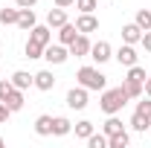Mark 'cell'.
<instances>
[{"mask_svg": "<svg viewBox=\"0 0 151 148\" xmlns=\"http://www.w3.org/2000/svg\"><path fill=\"white\" fill-rule=\"evenodd\" d=\"M119 131H125V125H122V119H116V113H111L108 122H105V134L113 137V134H119Z\"/></svg>", "mask_w": 151, "mask_h": 148, "instance_id": "obj_20", "label": "cell"}, {"mask_svg": "<svg viewBox=\"0 0 151 148\" xmlns=\"http://www.w3.org/2000/svg\"><path fill=\"white\" fill-rule=\"evenodd\" d=\"M9 93H12V81L9 78H0V102H6Z\"/></svg>", "mask_w": 151, "mask_h": 148, "instance_id": "obj_31", "label": "cell"}, {"mask_svg": "<svg viewBox=\"0 0 151 148\" xmlns=\"http://www.w3.org/2000/svg\"><path fill=\"white\" fill-rule=\"evenodd\" d=\"M131 128H134V131H148V128H151V119L139 116V113H134V116H131Z\"/></svg>", "mask_w": 151, "mask_h": 148, "instance_id": "obj_27", "label": "cell"}, {"mask_svg": "<svg viewBox=\"0 0 151 148\" xmlns=\"http://www.w3.org/2000/svg\"><path fill=\"white\" fill-rule=\"evenodd\" d=\"M90 134H93V122H87V119L76 122V137H78V139H87Z\"/></svg>", "mask_w": 151, "mask_h": 148, "instance_id": "obj_25", "label": "cell"}, {"mask_svg": "<svg viewBox=\"0 0 151 148\" xmlns=\"http://www.w3.org/2000/svg\"><path fill=\"white\" fill-rule=\"evenodd\" d=\"M35 87L38 90H52V87H55V75L50 73V70H41V73H35Z\"/></svg>", "mask_w": 151, "mask_h": 148, "instance_id": "obj_13", "label": "cell"}, {"mask_svg": "<svg viewBox=\"0 0 151 148\" xmlns=\"http://www.w3.org/2000/svg\"><path fill=\"white\" fill-rule=\"evenodd\" d=\"M9 116H12V108H9L6 102H0V125H3V122H9Z\"/></svg>", "mask_w": 151, "mask_h": 148, "instance_id": "obj_32", "label": "cell"}, {"mask_svg": "<svg viewBox=\"0 0 151 148\" xmlns=\"http://www.w3.org/2000/svg\"><path fill=\"white\" fill-rule=\"evenodd\" d=\"M87 145L90 148H108V134H90V137H87Z\"/></svg>", "mask_w": 151, "mask_h": 148, "instance_id": "obj_26", "label": "cell"}, {"mask_svg": "<svg viewBox=\"0 0 151 148\" xmlns=\"http://www.w3.org/2000/svg\"><path fill=\"white\" fill-rule=\"evenodd\" d=\"M142 90H145V93L151 96V78H145V87H142Z\"/></svg>", "mask_w": 151, "mask_h": 148, "instance_id": "obj_36", "label": "cell"}, {"mask_svg": "<svg viewBox=\"0 0 151 148\" xmlns=\"http://www.w3.org/2000/svg\"><path fill=\"white\" fill-rule=\"evenodd\" d=\"M76 78H78V84L87 87V90H105V87H108V75H102L96 67H81V70L76 73Z\"/></svg>", "mask_w": 151, "mask_h": 148, "instance_id": "obj_2", "label": "cell"}, {"mask_svg": "<svg viewBox=\"0 0 151 148\" xmlns=\"http://www.w3.org/2000/svg\"><path fill=\"white\" fill-rule=\"evenodd\" d=\"M134 113H139V116L151 119V96H148V99H142V102H137V111H134Z\"/></svg>", "mask_w": 151, "mask_h": 148, "instance_id": "obj_28", "label": "cell"}, {"mask_svg": "<svg viewBox=\"0 0 151 148\" xmlns=\"http://www.w3.org/2000/svg\"><path fill=\"white\" fill-rule=\"evenodd\" d=\"M139 44H142V47L151 52V29H148V32H142V41H139Z\"/></svg>", "mask_w": 151, "mask_h": 148, "instance_id": "obj_34", "label": "cell"}, {"mask_svg": "<svg viewBox=\"0 0 151 148\" xmlns=\"http://www.w3.org/2000/svg\"><path fill=\"white\" fill-rule=\"evenodd\" d=\"M76 0H55V6H61V9H67V6H73Z\"/></svg>", "mask_w": 151, "mask_h": 148, "instance_id": "obj_35", "label": "cell"}, {"mask_svg": "<svg viewBox=\"0 0 151 148\" xmlns=\"http://www.w3.org/2000/svg\"><path fill=\"white\" fill-rule=\"evenodd\" d=\"M23 52H26V58H44V47L38 44V41H26V47H23Z\"/></svg>", "mask_w": 151, "mask_h": 148, "instance_id": "obj_23", "label": "cell"}, {"mask_svg": "<svg viewBox=\"0 0 151 148\" xmlns=\"http://www.w3.org/2000/svg\"><path fill=\"white\" fill-rule=\"evenodd\" d=\"M87 58H93L96 64H105V61H111V58H113L111 44H108V41H99V44H93V47H90V55H87Z\"/></svg>", "mask_w": 151, "mask_h": 148, "instance_id": "obj_6", "label": "cell"}, {"mask_svg": "<svg viewBox=\"0 0 151 148\" xmlns=\"http://www.w3.org/2000/svg\"><path fill=\"white\" fill-rule=\"evenodd\" d=\"M142 87H145V84H142V81H134V78H125V81H122V90L128 93V99H139V96H142Z\"/></svg>", "mask_w": 151, "mask_h": 148, "instance_id": "obj_19", "label": "cell"}, {"mask_svg": "<svg viewBox=\"0 0 151 148\" xmlns=\"http://www.w3.org/2000/svg\"><path fill=\"white\" fill-rule=\"evenodd\" d=\"M122 41H125V44H139V41H142V29H139L137 23H125V26H122Z\"/></svg>", "mask_w": 151, "mask_h": 148, "instance_id": "obj_15", "label": "cell"}, {"mask_svg": "<svg viewBox=\"0 0 151 148\" xmlns=\"http://www.w3.org/2000/svg\"><path fill=\"white\" fill-rule=\"evenodd\" d=\"M128 78H134V81H142V84H145V70H142L139 64H134V67H128Z\"/></svg>", "mask_w": 151, "mask_h": 148, "instance_id": "obj_29", "label": "cell"}, {"mask_svg": "<svg viewBox=\"0 0 151 148\" xmlns=\"http://www.w3.org/2000/svg\"><path fill=\"white\" fill-rule=\"evenodd\" d=\"M18 12L20 9H6V6H3V9H0V23H3V26H15V23H18Z\"/></svg>", "mask_w": 151, "mask_h": 148, "instance_id": "obj_21", "label": "cell"}, {"mask_svg": "<svg viewBox=\"0 0 151 148\" xmlns=\"http://www.w3.org/2000/svg\"><path fill=\"white\" fill-rule=\"evenodd\" d=\"M29 38H32V41H38V44H41V47H47V44H52V29H50V26H32V29H29Z\"/></svg>", "mask_w": 151, "mask_h": 148, "instance_id": "obj_10", "label": "cell"}, {"mask_svg": "<svg viewBox=\"0 0 151 148\" xmlns=\"http://www.w3.org/2000/svg\"><path fill=\"white\" fill-rule=\"evenodd\" d=\"M70 131H73V122H70L67 116H55V119H52V134H55V137H67Z\"/></svg>", "mask_w": 151, "mask_h": 148, "instance_id": "obj_16", "label": "cell"}, {"mask_svg": "<svg viewBox=\"0 0 151 148\" xmlns=\"http://www.w3.org/2000/svg\"><path fill=\"white\" fill-rule=\"evenodd\" d=\"M90 47H93V44L87 41V35H84V32H78L76 41L67 47V50H70V55H76V58H87V55H90Z\"/></svg>", "mask_w": 151, "mask_h": 148, "instance_id": "obj_5", "label": "cell"}, {"mask_svg": "<svg viewBox=\"0 0 151 148\" xmlns=\"http://www.w3.org/2000/svg\"><path fill=\"white\" fill-rule=\"evenodd\" d=\"M35 134L38 137H50V134H52V116H47V113L38 116L35 119Z\"/></svg>", "mask_w": 151, "mask_h": 148, "instance_id": "obj_17", "label": "cell"}, {"mask_svg": "<svg viewBox=\"0 0 151 148\" xmlns=\"http://www.w3.org/2000/svg\"><path fill=\"white\" fill-rule=\"evenodd\" d=\"M76 6H78V12H96L99 0H76Z\"/></svg>", "mask_w": 151, "mask_h": 148, "instance_id": "obj_30", "label": "cell"}, {"mask_svg": "<svg viewBox=\"0 0 151 148\" xmlns=\"http://www.w3.org/2000/svg\"><path fill=\"white\" fill-rule=\"evenodd\" d=\"M44 58H47L50 64H64V61L70 58V50H67L64 44H47V47H44Z\"/></svg>", "mask_w": 151, "mask_h": 148, "instance_id": "obj_3", "label": "cell"}, {"mask_svg": "<svg viewBox=\"0 0 151 148\" xmlns=\"http://www.w3.org/2000/svg\"><path fill=\"white\" fill-rule=\"evenodd\" d=\"M67 108H73V111H84L87 108V87H73V90L67 93Z\"/></svg>", "mask_w": 151, "mask_h": 148, "instance_id": "obj_4", "label": "cell"}, {"mask_svg": "<svg viewBox=\"0 0 151 148\" xmlns=\"http://www.w3.org/2000/svg\"><path fill=\"white\" fill-rule=\"evenodd\" d=\"M134 23H137L142 32H148V29H151V12H148V9H139L137 18H134Z\"/></svg>", "mask_w": 151, "mask_h": 148, "instance_id": "obj_24", "label": "cell"}, {"mask_svg": "<svg viewBox=\"0 0 151 148\" xmlns=\"http://www.w3.org/2000/svg\"><path fill=\"white\" fill-rule=\"evenodd\" d=\"M6 105L12 108V113H15V111H23V105H26V102H23V90L12 87V93L6 96Z\"/></svg>", "mask_w": 151, "mask_h": 148, "instance_id": "obj_18", "label": "cell"}, {"mask_svg": "<svg viewBox=\"0 0 151 148\" xmlns=\"http://www.w3.org/2000/svg\"><path fill=\"white\" fill-rule=\"evenodd\" d=\"M125 102H128V93L122 90V87H113V90L105 87V90H102V99H99V108L111 116V113H119V111H122Z\"/></svg>", "mask_w": 151, "mask_h": 148, "instance_id": "obj_1", "label": "cell"}, {"mask_svg": "<svg viewBox=\"0 0 151 148\" xmlns=\"http://www.w3.org/2000/svg\"><path fill=\"white\" fill-rule=\"evenodd\" d=\"M64 23H67V12H64L61 6H55V9L47 12V26H50V29H58V26H64Z\"/></svg>", "mask_w": 151, "mask_h": 148, "instance_id": "obj_11", "label": "cell"}, {"mask_svg": "<svg viewBox=\"0 0 151 148\" xmlns=\"http://www.w3.org/2000/svg\"><path fill=\"white\" fill-rule=\"evenodd\" d=\"M128 131H119V134H113V137H108V148H125L128 145Z\"/></svg>", "mask_w": 151, "mask_h": 148, "instance_id": "obj_22", "label": "cell"}, {"mask_svg": "<svg viewBox=\"0 0 151 148\" xmlns=\"http://www.w3.org/2000/svg\"><path fill=\"white\" fill-rule=\"evenodd\" d=\"M76 35H78V29H76V23H70V20H67L64 26H58V41H61L64 47H70L76 41Z\"/></svg>", "mask_w": 151, "mask_h": 148, "instance_id": "obj_12", "label": "cell"}, {"mask_svg": "<svg viewBox=\"0 0 151 148\" xmlns=\"http://www.w3.org/2000/svg\"><path fill=\"white\" fill-rule=\"evenodd\" d=\"M35 3H38V0H15V6H18V9H32Z\"/></svg>", "mask_w": 151, "mask_h": 148, "instance_id": "obj_33", "label": "cell"}, {"mask_svg": "<svg viewBox=\"0 0 151 148\" xmlns=\"http://www.w3.org/2000/svg\"><path fill=\"white\" fill-rule=\"evenodd\" d=\"M35 23H38V18H35V12H32V9H20V12H18V23H15V26H20L23 32H29Z\"/></svg>", "mask_w": 151, "mask_h": 148, "instance_id": "obj_14", "label": "cell"}, {"mask_svg": "<svg viewBox=\"0 0 151 148\" xmlns=\"http://www.w3.org/2000/svg\"><path fill=\"white\" fill-rule=\"evenodd\" d=\"M76 29H78V32H84V35H87V32H96V29H99L96 15H93V12H81L78 20H76Z\"/></svg>", "mask_w": 151, "mask_h": 148, "instance_id": "obj_8", "label": "cell"}, {"mask_svg": "<svg viewBox=\"0 0 151 148\" xmlns=\"http://www.w3.org/2000/svg\"><path fill=\"white\" fill-rule=\"evenodd\" d=\"M0 145H3V137H0Z\"/></svg>", "mask_w": 151, "mask_h": 148, "instance_id": "obj_37", "label": "cell"}, {"mask_svg": "<svg viewBox=\"0 0 151 148\" xmlns=\"http://www.w3.org/2000/svg\"><path fill=\"white\" fill-rule=\"evenodd\" d=\"M9 81H12V87H18V90H29V87H35V75H29L26 70H15Z\"/></svg>", "mask_w": 151, "mask_h": 148, "instance_id": "obj_9", "label": "cell"}, {"mask_svg": "<svg viewBox=\"0 0 151 148\" xmlns=\"http://www.w3.org/2000/svg\"><path fill=\"white\" fill-rule=\"evenodd\" d=\"M116 61H119V64H122V67H134V64H137V50H134V44H122V47H119V50H116Z\"/></svg>", "mask_w": 151, "mask_h": 148, "instance_id": "obj_7", "label": "cell"}]
</instances>
